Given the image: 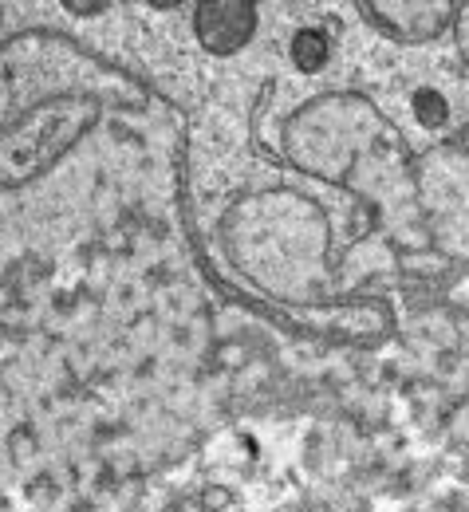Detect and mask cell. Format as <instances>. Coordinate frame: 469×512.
Instances as JSON below:
<instances>
[{
  "instance_id": "6da1fadb",
  "label": "cell",
  "mask_w": 469,
  "mask_h": 512,
  "mask_svg": "<svg viewBox=\"0 0 469 512\" xmlns=\"http://www.w3.org/2000/svg\"><path fill=\"white\" fill-rule=\"evenodd\" d=\"M253 32L249 4H205L198 8V36L209 52H233Z\"/></svg>"
},
{
  "instance_id": "7a4b0ae2",
  "label": "cell",
  "mask_w": 469,
  "mask_h": 512,
  "mask_svg": "<svg viewBox=\"0 0 469 512\" xmlns=\"http://www.w3.org/2000/svg\"><path fill=\"white\" fill-rule=\"evenodd\" d=\"M328 52H332V44H328V32H320V28H304L292 40V60H296L300 71H320Z\"/></svg>"
},
{
  "instance_id": "3957f363",
  "label": "cell",
  "mask_w": 469,
  "mask_h": 512,
  "mask_svg": "<svg viewBox=\"0 0 469 512\" xmlns=\"http://www.w3.org/2000/svg\"><path fill=\"white\" fill-rule=\"evenodd\" d=\"M414 115L422 127H442L446 123V99L438 91H418L414 95Z\"/></svg>"
}]
</instances>
